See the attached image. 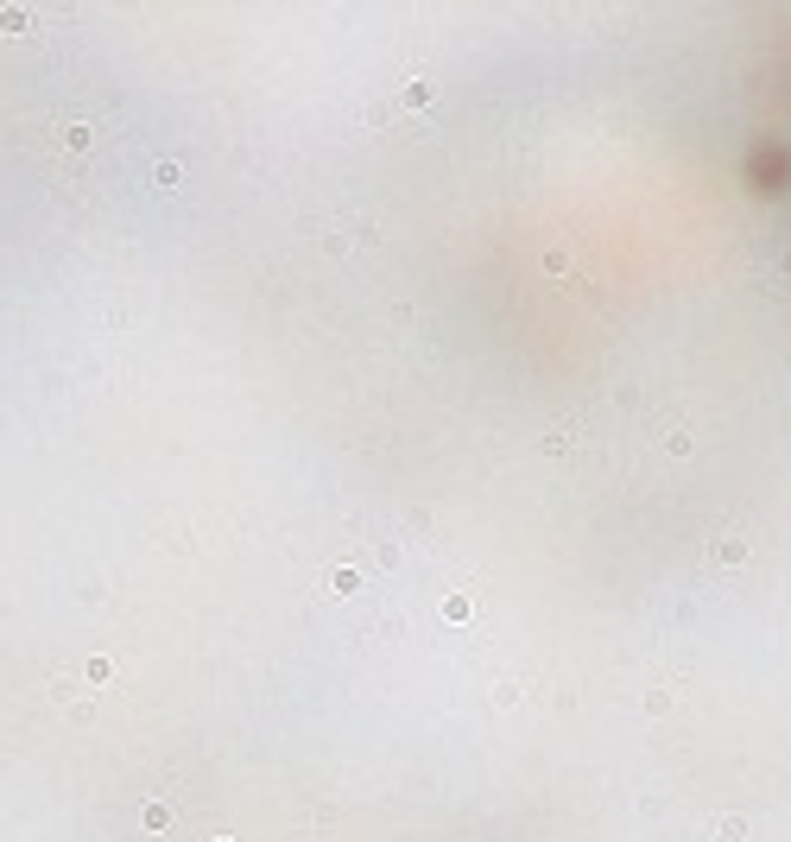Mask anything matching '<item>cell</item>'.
Listing matches in <instances>:
<instances>
[{
	"instance_id": "6da1fadb",
	"label": "cell",
	"mask_w": 791,
	"mask_h": 842,
	"mask_svg": "<svg viewBox=\"0 0 791 842\" xmlns=\"http://www.w3.org/2000/svg\"><path fill=\"white\" fill-rule=\"evenodd\" d=\"M710 564H716V570H741V564H748V539H741V532L716 539V545H710Z\"/></svg>"
},
{
	"instance_id": "7a4b0ae2",
	"label": "cell",
	"mask_w": 791,
	"mask_h": 842,
	"mask_svg": "<svg viewBox=\"0 0 791 842\" xmlns=\"http://www.w3.org/2000/svg\"><path fill=\"white\" fill-rule=\"evenodd\" d=\"M324 589H329V595H355L361 570H355V564H336V570H324Z\"/></svg>"
},
{
	"instance_id": "3957f363",
	"label": "cell",
	"mask_w": 791,
	"mask_h": 842,
	"mask_svg": "<svg viewBox=\"0 0 791 842\" xmlns=\"http://www.w3.org/2000/svg\"><path fill=\"white\" fill-rule=\"evenodd\" d=\"M399 102H405V109H431V102H437V83H425V76H418V83H405V96H399Z\"/></svg>"
},
{
	"instance_id": "277c9868",
	"label": "cell",
	"mask_w": 791,
	"mask_h": 842,
	"mask_svg": "<svg viewBox=\"0 0 791 842\" xmlns=\"http://www.w3.org/2000/svg\"><path fill=\"white\" fill-rule=\"evenodd\" d=\"M26 26H33L26 7H0V33H26Z\"/></svg>"
},
{
	"instance_id": "5b68a950",
	"label": "cell",
	"mask_w": 791,
	"mask_h": 842,
	"mask_svg": "<svg viewBox=\"0 0 791 842\" xmlns=\"http://www.w3.org/2000/svg\"><path fill=\"white\" fill-rule=\"evenodd\" d=\"M140 824H146V830H172V805H159V799H152V805L140 810Z\"/></svg>"
},
{
	"instance_id": "8992f818",
	"label": "cell",
	"mask_w": 791,
	"mask_h": 842,
	"mask_svg": "<svg viewBox=\"0 0 791 842\" xmlns=\"http://www.w3.org/2000/svg\"><path fill=\"white\" fill-rule=\"evenodd\" d=\"M570 266H576V260H570V248H551V254H544V273H551V279H564Z\"/></svg>"
},
{
	"instance_id": "52a82bcc",
	"label": "cell",
	"mask_w": 791,
	"mask_h": 842,
	"mask_svg": "<svg viewBox=\"0 0 791 842\" xmlns=\"http://www.w3.org/2000/svg\"><path fill=\"white\" fill-rule=\"evenodd\" d=\"M468 615H475V602H468V595H450V602H443V621H456V627H463Z\"/></svg>"
},
{
	"instance_id": "ba28073f",
	"label": "cell",
	"mask_w": 791,
	"mask_h": 842,
	"mask_svg": "<svg viewBox=\"0 0 791 842\" xmlns=\"http://www.w3.org/2000/svg\"><path fill=\"white\" fill-rule=\"evenodd\" d=\"M741 830H748L741 817H721V824H716V837H710V842H741Z\"/></svg>"
},
{
	"instance_id": "9c48e42d",
	"label": "cell",
	"mask_w": 791,
	"mask_h": 842,
	"mask_svg": "<svg viewBox=\"0 0 791 842\" xmlns=\"http://www.w3.org/2000/svg\"><path fill=\"white\" fill-rule=\"evenodd\" d=\"M83 678H89V684H109L114 665H109V659H89V665H83Z\"/></svg>"
},
{
	"instance_id": "30bf717a",
	"label": "cell",
	"mask_w": 791,
	"mask_h": 842,
	"mask_svg": "<svg viewBox=\"0 0 791 842\" xmlns=\"http://www.w3.org/2000/svg\"><path fill=\"white\" fill-rule=\"evenodd\" d=\"M576 443V431H564V425H557V431H551V438H544V450H551V456H564V450H570Z\"/></svg>"
},
{
	"instance_id": "8fae6325",
	"label": "cell",
	"mask_w": 791,
	"mask_h": 842,
	"mask_svg": "<svg viewBox=\"0 0 791 842\" xmlns=\"http://www.w3.org/2000/svg\"><path fill=\"white\" fill-rule=\"evenodd\" d=\"M152 178H159L165 190H172V184H178V159H159V165H152Z\"/></svg>"
},
{
	"instance_id": "7c38bea8",
	"label": "cell",
	"mask_w": 791,
	"mask_h": 842,
	"mask_svg": "<svg viewBox=\"0 0 791 842\" xmlns=\"http://www.w3.org/2000/svg\"><path fill=\"white\" fill-rule=\"evenodd\" d=\"M64 147H71V152L89 147V127H83V121H76V127H64Z\"/></svg>"
},
{
	"instance_id": "4fadbf2b",
	"label": "cell",
	"mask_w": 791,
	"mask_h": 842,
	"mask_svg": "<svg viewBox=\"0 0 791 842\" xmlns=\"http://www.w3.org/2000/svg\"><path fill=\"white\" fill-rule=\"evenodd\" d=\"M665 450H671V456H690L696 443H690V431H671V438H665Z\"/></svg>"
},
{
	"instance_id": "5bb4252c",
	"label": "cell",
	"mask_w": 791,
	"mask_h": 842,
	"mask_svg": "<svg viewBox=\"0 0 791 842\" xmlns=\"http://www.w3.org/2000/svg\"><path fill=\"white\" fill-rule=\"evenodd\" d=\"M216 842H228V837H216Z\"/></svg>"
}]
</instances>
